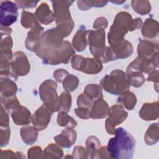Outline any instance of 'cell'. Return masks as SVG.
<instances>
[{
	"mask_svg": "<svg viewBox=\"0 0 159 159\" xmlns=\"http://www.w3.org/2000/svg\"><path fill=\"white\" fill-rule=\"evenodd\" d=\"M88 42L91 54L101 61L106 47L105 45V32L104 29L89 30Z\"/></svg>",
	"mask_w": 159,
	"mask_h": 159,
	"instance_id": "52a82bcc",
	"label": "cell"
},
{
	"mask_svg": "<svg viewBox=\"0 0 159 159\" xmlns=\"http://www.w3.org/2000/svg\"><path fill=\"white\" fill-rule=\"evenodd\" d=\"M38 129L34 126H26L20 129V135L23 142L27 145L35 143L38 137Z\"/></svg>",
	"mask_w": 159,
	"mask_h": 159,
	"instance_id": "603a6c76",
	"label": "cell"
},
{
	"mask_svg": "<svg viewBox=\"0 0 159 159\" xmlns=\"http://www.w3.org/2000/svg\"><path fill=\"white\" fill-rule=\"evenodd\" d=\"M101 84L105 91L115 95H121L130 88L126 73L120 70H115L105 76Z\"/></svg>",
	"mask_w": 159,
	"mask_h": 159,
	"instance_id": "277c9868",
	"label": "cell"
},
{
	"mask_svg": "<svg viewBox=\"0 0 159 159\" xmlns=\"http://www.w3.org/2000/svg\"><path fill=\"white\" fill-rule=\"evenodd\" d=\"M131 4L134 11L141 15L147 14L151 10L150 3L147 1H132Z\"/></svg>",
	"mask_w": 159,
	"mask_h": 159,
	"instance_id": "836d02e7",
	"label": "cell"
},
{
	"mask_svg": "<svg viewBox=\"0 0 159 159\" xmlns=\"http://www.w3.org/2000/svg\"><path fill=\"white\" fill-rule=\"evenodd\" d=\"M52 114L45 105L43 104L34 112L32 117V122L34 126L39 130L45 129L50 120Z\"/></svg>",
	"mask_w": 159,
	"mask_h": 159,
	"instance_id": "7c38bea8",
	"label": "cell"
},
{
	"mask_svg": "<svg viewBox=\"0 0 159 159\" xmlns=\"http://www.w3.org/2000/svg\"><path fill=\"white\" fill-rule=\"evenodd\" d=\"M86 146L89 158H98V153L101 148V143L98 139L94 136L89 137L86 141Z\"/></svg>",
	"mask_w": 159,
	"mask_h": 159,
	"instance_id": "cb8c5ba5",
	"label": "cell"
},
{
	"mask_svg": "<svg viewBox=\"0 0 159 159\" xmlns=\"http://www.w3.org/2000/svg\"><path fill=\"white\" fill-rule=\"evenodd\" d=\"M68 75L69 73L67 71L63 69H58L54 72L53 77L57 81L61 83Z\"/></svg>",
	"mask_w": 159,
	"mask_h": 159,
	"instance_id": "7bdbcfd3",
	"label": "cell"
},
{
	"mask_svg": "<svg viewBox=\"0 0 159 159\" xmlns=\"http://www.w3.org/2000/svg\"><path fill=\"white\" fill-rule=\"evenodd\" d=\"M109 106L107 103L102 99L94 101L90 111V117L93 119H102L107 116Z\"/></svg>",
	"mask_w": 159,
	"mask_h": 159,
	"instance_id": "e0dca14e",
	"label": "cell"
},
{
	"mask_svg": "<svg viewBox=\"0 0 159 159\" xmlns=\"http://www.w3.org/2000/svg\"><path fill=\"white\" fill-rule=\"evenodd\" d=\"M11 116L14 122L18 125H27L30 122V119H32L29 110L21 105L12 112Z\"/></svg>",
	"mask_w": 159,
	"mask_h": 159,
	"instance_id": "2e32d148",
	"label": "cell"
},
{
	"mask_svg": "<svg viewBox=\"0 0 159 159\" xmlns=\"http://www.w3.org/2000/svg\"><path fill=\"white\" fill-rule=\"evenodd\" d=\"M89 33V30L85 29H79L73 39L72 44L73 47L78 52L83 51L87 45L86 35Z\"/></svg>",
	"mask_w": 159,
	"mask_h": 159,
	"instance_id": "7402d4cb",
	"label": "cell"
},
{
	"mask_svg": "<svg viewBox=\"0 0 159 159\" xmlns=\"http://www.w3.org/2000/svg\"><path fill=\"white\" fill-rule=\"evenodd\" d=\"M63 39L56 27L48 29L42 34L35 53L47 64L68 63L75 52L71 44L68 41H63Z\"/></svg>",
	"mask_w": 159,
	"mask_h": 159,
	"instance_id": "6da1fadb",
	"label": "cell"
},
{
	"mask_svg": "<svg viewBox=\"0 0 159 159\" xmlns=\"http://www.w3.org/2000/svg\"><path fill=\"white\" fill-rule=\"evenodd\" d=\"M11 70L14 78L26 75L30 71V63L26 55L21 51L16 52L11 61Z\"/></svg>",
	"mask_w": 159,
	"mask_h": 159,
	"instance_id": "9c48e42d",
	"label": "cell"
},
{
	"mask_svg": "<svg viewBox=\"0 0 159 159\" xmlns=\"http://www.w3.org/2000/svg\"><path fill=\"white\" fill-rule=\"evenodd\" d=\"M12 47V39L11 36H7L4 39H2L1 44V55L5 56L11 61L13 57L11 51Z\"/></svg>",
	"mask_w": 159,
	"mask_h": 159,
	"instance_id": "4dcf8cb0",
	"label": "cell"
},
{
	"mask_svg": "<svg viewBox=\"0 0 159 159\" xmlns=\"http://www.w3.org/2000/svg\"><path fill=\"white\" fill-rule=\"evenodd\" d=\"M115 137L107 143L106 150L111 158L127 159L132 158L135 151V141L132 135L124 129H116Z\"/></svg>",
	"mask_w": 159,
	"mask_h": 159,
	"instance_id": "7a4b0ae2",
	"label": "cell"
},
{
	"mask_svg": "<svg viewBox=\"0 0 159 159\" xmlns=\"http://www.w3.org/2000/svg\"><path fill=\"white\" fill-rule=\"evenodd\" d=\"M139 56L158 61V45L148 40L140 41L137 48Z\"/></svg>",
	"mask_w": 159,
	"mask_h": 159,
	"instance_id": "4fadbf2b",
	"label": "cell"
},
{
	"mask_svg": "<svg viewBox=\"0 0 159 159\" xmlns=\"http://www.w3.org/2000/svg\"><path fill=\"white\" fill-rule=\"evenodd\" d=\"M93 104V99L84 93L81 94L78 97L77 104L79 107H84L89 109L91 107H92Z\"/></svg>",
	"mask_w": 159,
	"mask_h": 159,
	"instance_id": "74e56055",
	"label": "cell"
},
{
	"mask_svg": "<svg viewBox=\"0 0 159 159\" xmlns=\"http://www.w3.org/2000/svg\"><path fill=\"white\" fill-rule=\"evenodd\" d=\"M158 140V127L157 123L152 124L145 135V141L147 145H151Z\"/></svg>",
	"mask_w": 159,
	"mask_h": 159,
	"instance_id": "83f0119b",
	"label": "cell"
},
{
	"mask_svg": "<svg viewBox=\"0 0 159 159\" xmlns=\"http://www.w3.org/2000/svg\"><path fill=\"white\" fill-rule=\"evenodd\" d=\"M71 104V96L68 91L63 92L58 98V111L68 112Z\"/></svg>",
	"mask_w": 159,
	"mask_h": 159,
	"instance_id": "f1b7e54d",
	"label": "cell"
},
{
	"mask_svg": "<svg viewBox=\"0 0 159 159\" xmlns=\"http://www.w3.org/2000/svg\"><path fill=\"white\" fill-rule=\"evenodd\" d=\"M78 3V7L82 10V11H86L91 8V7H102L105 6L107 3V1H78L77 2Z\"/></svg>",
	"mask_w": 159,
	"mask_h": 159,
	"instance_id": "8d00e7d4",
	"label": "cell"
},
{
	"mask_svg": "<svg viewBox=\"0 0 159 159\" xmlns=\"http://www.w3.org/2000/svg\"><path fill=\"white\" fill-rule=\"evenodd\" d=\"M16 4L20 8H32L35 7L36 4L38 3V1H16Z\"/></svg>",
	"mask_w": 159,
	"mask_h": 159,
	"instance_id": "bcb514c9",
	"label": "cell"
},
{
	"mask_svg": "<svg viewBox=\"0 0 159 159\" xmlns=\"http://www.w3.org/2000/svg\"><path fill=\"white\" fill-rule=\"evenodd\" d=\"M78 83L79 79L76 76L73 75H68L63 81V87L66 91L71 92L76 89Z\"/></svg>",
	"mask_w": 159,
	"mask_h": 159,
	"instance_id": "d590c367",
	"label": "cell"
},
{
	"mask_svg": "<svg viewBox=\"0 0 159 159\" xmlns=\"http://www.w3.org/2000/svg\"><path fill=\"white\" fill-rule=\"evenodd\" d=\"M158 32V22L151 18L146 19L142 29V34L143 36L146 38L153 39L157 35Z\"/></svg>",
	"mask_w": 159,
	"mask_h": 159,
	"instance_id": "44dd1931",
	"label": "cell"
},
{
	"mask_svg": "<svg viewBox=\"0 0 159 159\" xmlns=\"http://www.w3.org/2000/svg\"><path fill=\"white\" fill-rule=\"evenodd\" d=\"M126 75L130 85L138 88L142 86L145 83V79L141 72L131 71L126 73Z\"/></svg>",
	"mask_w": 159,
	"mask_h": 159,
	"instance_id": "f546056e",
	"label": "cell"
},
{
	"mask_svg": "<svg viewBox=\"0 0 159 159\" xmlns=\"http://www.w3.org/2000/svg\"><path fill=\"white\" fill-rule=\"evenodd\" d=\"M76 132L73 129H66L61 134L54 137L56 143L63 147L70 148L76 142Z\"/></svg>",
	"mask_w": 159,
	"mask_h": 159,
	"instance_id": "9a60e30c",
	"label": "cell"
},
{
	"mask_svg": "<svg viewBox=\"0 0 159 159\" xmlns=\"http://www.w3.org/2000/svg\"><path fill=\"white\" fill-rule=\"evenodd\" d=\"M139 115L142 119L145 120L157 119L158 117V102L143 104L139 112Z\"/></svg>",
	"mask_w": 159,
	"mask_h": 159,
	"instance_id": "ac0fdd59",
	"label": "cell"
},
{
	"mask_svg": "<svg viewBox=\"0 0 159 159\" xmlns=\"http://www.w3.org/2000/svg\"><path fill=\"white\" fill-rule=\"evenodd\" d=\"M142 25L140 18L132 19L130 14L127 12H119L114 19L108 34L109 44L123 40L125 34L129 30L139 29Z\"/></svg>",
	"mask_w": 159,
	"mask_h": 159,
	"instance_id": "3957f363",
	"label": "cell"
},
{
	"mask_svg": "<svg viewBox=\"0 0 159 159\" xmlns=\"http://www.w3.org/2000/svg\"><path fill=\"white\" fill-rule=\"evenodd\" d=\"M16 84L7 78L1 79V96L9 98L15 96L17 92Z\"/></svg>",
	"mask_w": 159,
	"mask_h": 159,
	"instance_id": "ffe728a7",
	"label": "cell"
},
{
	"mask_svg": "<svg viewBox=\"0 0 159 159\" xmlns=\"http://www.w3.org/2000/svg\"><path fill=\"white\" fill-rule=\"evenodd\" d=\"M110 45V48L116 60L117 58H127L130 56L133 52L132 44L124 39L112 43Z\"/></svg>",
	"mask_w": 159,
	"mask_h": 159,
	"instance_id": "5bb4252c",
	"label": "cell"
},
{
	"mask_svg": "<svg viewBox=\"0 0 159 159\" xmlns=\"http://www.w3.org/2000/svg\"><path fill=\"white\" fill-rule=\"evenodd\" d=\"M29 158H41V155H43L41 147L35 146L30 148L28 151Z\"/></svg>",
	"mask_w": 159,
	"mask_h": 159,
	"instance_id": "60d3db41",
	"label": "cell"
},
{
	"mask_svg": "<svg viewBox=\"0 0 159 159\" xmlns=\"http://www.w3.org/2000/svg\"><path fill=\"white\" fill-rule=\"evenodd\" d=\"M35 16L39 20L45 25H48L55 20V15L50 11L48 4L45 2L42 3L39 6L35 11Z\"/></svg>",
	"mask_w": 159,
	"mask_h": 159,
	"instance_id": "d6986e66",
	"label": "cell"
},
{
	"mask_svg": "<svg viewBox=\"0 0 159 159\" xmlns=\"http://www.w3.org/2000/svg\"><path fill=\"white\" fill-rule=\"evenodd\" d=\"M73 157L76 158H88L89 155L86 148L81 146H76L75 147L73 152Z\"/></svg>",
	"mask_w": 159,
	"mask_h": 159,
	"instance_id": "ab89813d",
	"label": "cell"
},
{
	"mask_svg": "<svg viewBox=\"0 0 159 159\" xmlns=\"http://www.w3.org/2000/svg\"><path fill=\"white\" fill-rule=\"evenodd\" d=\"M107 115L109 117L106 120V129L109 134L114 135L116 126L125 120L128 113L124 109L121 105L116 104L109 109Z\"/></svg>",
	"mask_w": 159,
	"mask_h": 159,
	"instance_id": "ba28073f",
	"label": "cell"
},
{
	"mask_svg": "<svg viewBox=\"0 0 159 159\" xmlns=\"http://www.w3.org/2000/svg\"><path fill=\"white\" fill-rule=\"evenodd\" d=\"M76 114L80 118L87 119L90 118V110L84 107H79L76 108L75 110Z\"/></svg>",
	"mask_w": 159,
	"mask_h": 159,
	"instance_id": "b9f144b4",
	"label": "cell"
},
{
	"mask_svg": "<svg viewBox=\"0 0 159 159\" xmlns=\"http://www.w3.org/2000/svg\"><path fill=\"white\" fill-rule=\"evenodd\" d=\"M158 70H155L154 71H153L152 73L150 74V75L148 76L147 80L148 81H155L157 83H158Z\"/></svg>",
	"mask_w": 159,
	"mask_h": 159,
	"instance_id": "c3c4849f",
	"label": "cell"
},
{
	"mask_svg": "<svg viewBox=\"0 0 159 159\" xmlns=\"http://www.w3.org/2000/svg\"><path fill=\"white\" fill-rule=\"evenodd\" d=\"M57 123L60 126L68 127L69 128H73L77 124L76 120L68 116L66 112L63 111H60L58 113L57 117Z\"/></svg>",
	"mask_w": 159,
	"mask_h": 159,
	"instance_id": "d6a6232c",
	"label": "cell"
},
{
	"mask_svg": "<svg viewBox=\"0 0 159 159\" xmlns=\"http://www.w3.org/2000/svg\"><path fill=\"white\" fill-rule=\"evenodd\" d=\"M63 152L58 144L51 143L43 151L42 158H59L63 157Z\"/></svg>",
	"mask_w": 159,
	"mask_h": 159,
	"instance_id": "484cf974",
	"label": "cell"
},
{
	"mask_svg": "<svg viewBox=\"0 0 159 159\" xmlns=\"http://www.w3.org/2000/svg\"><path fill=\"white\" fill-rule=\"evenodd\" d=\"M11 134L10 128L1 127V147H4L7 145Z\"/></svg>",
	"mask_w": 159,
	"mask_h": 159,
	"instance_id": "f35d334b",
	"label": "cell"
},
{
	"mask_svg": "<svg viewBox=\"0 0 159 159\" xmlns=\"http://www.w3.org/2000/svg\"><path fill=\"white\" fill-rule=\"evenodd\" d=\"M118 102L121 103L127 109L132 110L136 104L137 98L133 93L127 91L120 95L118 98Z\"/></svg>",
	"mask_w": 159,
	"mask_h": 159,
	"instance_id": "d4e9b609",
	"label": "cell"
},
{
	"mask_svg": "<svg viewBox=\"0 0 159 159\" xmlns=\"http://www.w3.org/2000/svg\"><path fill=\"white\" fill-rule=\"evenodd\" d=\"M1 106L8 112H12L15 109L20 106V103L16 96L9 98L1 97Z\"/></svg>",
	"mask_w": 159,
	"mask_h": 159,
	"instance_id": "e575fe53",
	"label": "cell"
},
{
	"mask_svg": "<svg viewBox=\"0 0 159 159\" xmlns=\"http://www.w3.org/2000/svg\"><path fill=\"white\" fill-rule=\"evenodd\" d=\"M107 26V21L106 18L101 17L98 18L93 24V27L96 29H104Z\"/></svg>",
	"mask_w": 159,
	"mask_h": 159,
	"instance_id": "f6af8a7d",
	"label": "cell"
},
{
	"mask_svg": "<svg viewBox=\"0 0 159 159\" xmlns=\"http://www.w3.org/2000/svg\"><path fill=\"white\" fill-rule=\"evenodd\" d=\"M71 66L78 71L87 74H97L102 69L100 60L84 58L80 55H75L71 59Z\"/></svg>",
	"mask_w": 159,
	"mask_h": 159,
	"instance_id": "8992f818",
	"label": "cell"
},
{
	"mask_svg": "<svg viewBox=\"0 0 159 159\" xmlns=\"http://www.w3.org/2000/svg\"><path fill=\"white\" fill-rule=\"evenodd\" d=\"M9 116L7 112L5 111V109L1 106V117H0V124L2 127H9Z\"/></svg>",
	"mask_w": 159,
	"mask_h": 159,
	"instance_id": "ee69618b",
	"label": "cell"
},
{
	"mask_svg": "<svg viewBox=\"0 0 159 159\" xmlns=\"http://www.w3.org/2000/svg\"><path fill=\"white\" fill-rule=\"evenodd\" d=\"M84 93L87 94L90 98L93 99H98L102 98V93L101 88L99 85L96 84H88L85 88Z\"/></svg>",
	"mask_w": 159,
	"mask_h": 159,
	"instance_id": "1f68e13d",
	"label": "cell"
},
{
	"mask_svg": "<svg viewBox=\"0 0 159 159\" xmlns=\"http://www.w3.org/2000/svg\"><path fill=\"white\" fill-rule=\"evenodd\" d=\"M54 9L55 20L57 25L73 22L68 10L73 1H52Z\"/></svg>",
	"mask_w": 159,
	"mask_h": 159,
	"instance_id": "8fae6325",
	"label": "cell"
},
{
	"mask_svg": "<svg viewBox=\"0 0 159 159\" xmlns=\"http://www.w3.org/2000/svg\"><path fill=\"white\" fill-rule=\"evenodd\" d=\"M3 27L4 28V30H4L3 29H1V35H2V37H3L4 35H9V34L11 33V32H12V29H11V28H9V27Z\"/></svg>",
	"mask_w": 159,
	"mask_h": 159,
	"instance_id": "681fc988",
	"label": "cell"
},
{
	"mask_svg": "<svg viewBox=\"0 0 159 159\" xmlns=\"http://www.w3.org/2000/svg\"><path fill=\"white\" fill-rule=\"evenodd\" d=\"M1 158H16V155L14 152L11 150H1Z\"/></svg>",
	"mask_w": 159,
	"mask_h": 159,
	"instance_id": "7dc6e473",
	"label": "cell"
},
{
	"mask_svg": "<svg viewBox=\"0 0 159 159\" xmlns=\"http://www.w3.org/2000/svg\"><path fill=\"white\" fill-rule=\"evenodd\" d=\"M1 27H7L17 20L18 11L16 3L5 1L1 2Z\"/></svg>",
	"mask_w": 159,
	"mask_h": 159,
	"instance_id": "30bf717a",
	"label": "cell"
},
{
	"mask_svg": "<svg viewBox=\"0 0 159 159\" xmlns=\"http://www.w3.org/2000/svg\"><path fill=\"white\" fill-rule=\"evenodd\" d=\"M21 24L25 28H34L40 25L35 14L23 11L21 16Z\"/></svg>",
	"mask_w": 159,
	"mask_h": 159,
	"instance_id": "4316f807",
	"label": "cell"
},
{
	"mask_svg": "<svg viewBox=\"0 0 159 159\" xmlns=\"http://www.w3.org/2000/svg\"><path fill=\"white\" fill-rule=\"evenodd\" d=\"M57 87V83L52 80L45 81L39 87L40 97L52 113L58 111V97L56 91Z\"/></svg>",
	"mask_w": 159,
	"mask_h": 159,
	"instance_id": "5b68a950",
	"label": "cell"
}]
</instances>
